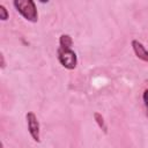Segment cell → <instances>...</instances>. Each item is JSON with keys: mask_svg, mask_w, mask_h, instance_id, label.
I'll return each instance as SVG.
<instances>
[{"mask_svg": "<svg viewBox=\"0 0 148 148\" xmlns=\"http://www.w3.org/2000/svg\"><path fill=\"white\" fill-rule=\"evenodd\" d=\"M16 10L27 20L30 22H37L38 21V13L36 5L32 0H15L13 2Z\"/></svg>", "mask_w": 148, "mask_h": 148, "instance_id": "1", "label": "cell"}, {"mask_svg": "<svg viewBox=\"0 0 148 148\" xmlns=\"http://www.w3.org/2000/svg\"><path fill=\"white\" fill-rule=\"evenodd\" d=\"M59 62L67 69H74L77 64L76 53L72 49H58L57 51Z\"/></svg>", "mask_w": 148, "mask_h": 148, "instance_id": "2", "label": "cell"}, {"mask_svg": "<svg viewBox=\"0 0 148 148\" xmlns=\"http://www.w3.org/2000/svg\"><path fill=\"white\" fill-rule=\"evenodd\" d=\"M27 125H28V131L31 135V138L36 141L39 142L40 141V136H39V123L38 119L36 117V114L34 112H28L27 116Z\"/></svg>", "mask_w": 148, "mask_h": 148, "instance_id": "3", "label": "cell"}, {"mask_svg": "<svg viewBox=\"0 0 148 148\" xmlns=\"http://www.w3.org/2000/svg\"><path fill=\"white\" fill-rule=\"evenodd\" d=\"M131 44H132V49H133L135 56L139 59H141L142 61L148 62V50L146 49V46L138 39H133Z\"/></svg>", "mask_w": 148, "mask_h": 148, "instance_id": "4", "label": "cell"}, {"mask_svg": "<svg viewBox=\"0 0 148 148\" xmlns=\"http://www.w3.org/2000/svg\"><path fill=\"white\" fill-rule=\"evenodd\" d=\"M72 44H73V39L69 35L62 34L60 36V38H59V45H60L59 47L60 49H71Z\"/></svg>", "mask_w": 148, "mask_h": 148, "instance_id": "5", "label": "cell"}, {"mask_svg": "<svg viewBox=\"0 0 148 148\" xmlns=\"http://www.w3.org/2000/svg\"><path fill=\"white\" fill-rule=\"evenodd\" d=\"M94 118H95V120H96L98 127L102 128V130L104 131V133H108V126H106V124H105V121H104L103 116H102L99 112H95V113H94Z\"/></svg>", "mask_w": 148, "mask_h": 148, "instance_id": "6", "label": "cell"}, {"mask_svg": "<svg viewBox=\"0 0 148 148\" xmlns=\"http://www.w3.org/2000/svg\"><path fill=\"white\" fill-rule=\"evenodd\" d=\"M0 18L2 21H6L8 18V12L3 5H0Z\"/></svg>", "mask_w": 148, "mask_h": 148, "instance_id": "7", "label": "cell"}, {"mask_svg": "<svg viewBox=\"0 0 148 148\" xmlns=\"http://www.w3.org/2000/svg\"><path fill=\"white\" fill-rule=\"evenodd\" d=\"M142 99H143V103H145V106H146V110H147V116H148V88L143 91Z\"/></svg>", "mask_w": 148, "mask_h": 148, "instance_id": "8", "label": "cell"}, {"mask_svg": "<svg viewBox=\"0 0 148 148\" xmlns=\"http://www.w3.org/2000/svg\"><path fill=\"white\" fill-rule=\"evenodd\" d=\"M0 58H1V68H3L5 67V59H3V54L2 53L0 54Z\"/></svg>", "mask_w": 148, "mask_h": 148, "instance_id": "9", "label": "cell"}]
</instances>
